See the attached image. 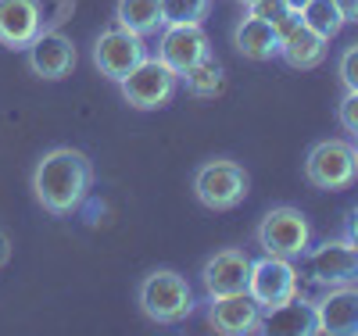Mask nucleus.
<instances>
[{
    "mask_svg": "<svg viewBox=\"0 0 358 336\" xmlns=\"http://www.w3.org/2000/svg\"><path fill=\"white\" fill-rule=\"evenodd\" d=\"M94 161L76 147H54L33 168V197L50 215H72L90 197Z\"/></svg>",
    "mask_w": 358,
    "mask_h": 336,
    "instance_id": "1",
    "label": "nucleus"
},
{
    "mask_svg": "<svg viewBox=\"0 0 358 336\" xmlns=\"http://www.w3.org/2000/svg\"><path fill=\"white\" fill-rule=\"evenodd\" d=\"M140 312L158 322V326H176L194 315V290L187 276H179L172 268H155L140 279Z\"/></svg>",
    "mask_w": 358,
    "mask_h": 336,
    "instance_id": "2",
    "label": "nucleus"
},
{
    "mask_svg": "<svg viewBox=\"0 0 358 336\" xmlns=\"http://www.w3.org/2000/svg\"><path fill=\"white\" fill-rule=\"evenodd\" d=\"M251 190V179L248 168L236 165L229 158H212L204 161L194 175V197L208 207V211H229V207H241L248 200Z\"/></svg>",
    "mask_w": 358,
    "mask_h": 336,
    "instance_id": "3",
    "label": "nucleus"
},
{
    "mask_svg": "<svg viewBox=\"0 0 358 336\" xmlns=\"http://www.w3.org/2000/svg\"><path fill=\"white\" fill-rule=\"evenodd\" d=\"M258 247L273 258L297 261L312 247V226L297 207H273L258 222Z\"/></svg>",
    "mask_w": 358,
    "mask_h": 336,
    "instance_id": "4",
    "label": "nucleus"
},
{
    "mask_svg": "<svg viewBox=\"0 0 358 336\" xmlns=\"http://www.w3.org/2000/svg\"><path fill=\"white\" fill-rule=\"evenodd\" d=\"M118 89H122V97H126L129 108H136V111H158V108H165L176 97L179 75L165 65L162 57H143L140 65L122 82H118Z\"/></svg>",
    "mask_w": 358,
    "mask_h": 336,
    "instance_id": "5",
    "label": "nucleus"
},
{
    "mask_svg": "<svg viewBox=\"0 0 358 336\" xmlns=\"http://www.w3.org/2000/svg\"><path fill=\"white\" fill-rule=\"evenodd\" d=\"M305 175L312 187L319 190H348L358 179V158H355V143L348 140H319L308 150Z\"/></svg>",
    "mask_w": 358,
    "mask_h": 336,
    "instance_id": "6",
    "label": "nucleus"
},
{
    "mask_svg": "<svg viewBox=\"0 0 358 336\" xmlns=\"http://www.w3.org/2000/svg\"><path fill=\"white\" fill-rule=\"evenodd\" d=\"M301 290V272L294 268V261L287 258H273L265 254L258 261H251V283H248V293L258 300L262 315L287 304L290 297H297Z\"/></svg>",
    "mask_w": 358,
    "mask_h": 336,
    "instance_id": "7",
    "label": "nucleus"
},
{
    "mask_svg": "<svg viewBox=\"0 0 358 336\" xmlns=\"http://www.w3.org/2000/svg\"><path fill=\"white\" fill-rule=\"evenodd\" d=\"M90 57H94V68L104 79L122 82L140 65V61L147 57V47H143V36L129 33V29H122V25H115V29H104V33L94 40Z\"/></svg>",
    "mask_w": 358,
    "mask_h": 336,
    "instance_id": "8",
    "label": "nucleus"
},
{
    "mask_svg": "<svg viewBox=\"0 0 358 336\" xmlns=\"http://www.w3.org/2000/svg\"><path fill=\"white\" fill-rule=\"evenodd\" d=\"M158 57L183 79L190 68H197L204 57H212V40L201 25H162L158 33Z\"/></svg>",
    "mask_w": 358,
    "mask_h": 336,
    "instance_id": "9",
    "label": "nucleus"
},
{
    "mask_svg": "<svg viewBox=\"0 0 358 336\" xmlns=\"http://www.w3.org/2000/svg\"><path fill=\"white\" fill-rule=\"evenodd\" d=\"M308 279L315 286H344L358 283V251L341 236L326 240L319 247H308Z\"/></svg>",
    "mask_w": 358,
    "mask_h": 336,
    "instance_id": "10",
    "label": "nucleus"
},
{
    "mask_svg": "<svg viewBox=\"0 0 358 336\" xmlns=\"http://www.w3.org/2000/svg\"><path fill=\"white\" fill-rule=\"evenodd\" d=\"M25 54H29L33 75H40L47 82H62L76 68V43L65 33H57V29H40L36 40L25 47Z\"/></svg>",
    "mask_w": 358,
    "mask_h": 336,
    "instance_id": "11",
    "label": "nucleus"
},
{
    "mask_svg": "<svg viewBox=\"0 0 358 336\" xmlns=\"http://www.w3.org/2000/svg\"><path fill=\"white\" fill-rule=\"evenodd\" d=\"M208 326H212L215 333H222V336L262 333V308L248 290L208 297Z\"/></svg>",
    "mask_w": 358,
    "mask_h": 336,
    "instance_id": "12",
    "label": "nucleus"
},
{
    "mask_svg": "<svg viewBox=\"0 0 358 336\" xmlns=\"http://www.w3.org/2000/svg\"><path fill=\"white\" fill-rule=\"evenodd\" d=\"M251 283V258L241 247H222L201 265V286L208 297L241 293Z\"/></svg>",
    "mask_w": 358,
    "mask_h": 336,
    "instance_id": "13",
    "label": "nucleus"
},
{
    "mask_svg": "<svg viewBox=\"0 0 358 336\" xmlns=\"http://www.w3.org/2000/svg\"><path fill=\"white\" fill-rule=\"evenodd\" d=\"M315 319L326 336H358V283L326 286L315 300Z\"/></svg>",
    "mask_w": 358,
    "mask_h": 336,
    "instance_id": "14",
    "label": "nucleus"
},
{
    "mask_svg": "<svg viewBox=\"0 0 358 336\" xmlns=\"http://www.w3.org/2000/svg\"><path fill=\"white\" fill-rule=\"evenodd\" d=\"M43 29L40 0H0V43L8 50H25Z\"/></svg>",
    "mask_w": 358,
    "mask_h": 336,
    "instance_id": "15",
    "label": "nucleus"
},
{
    "mask_svg": "<svg viewBox=\"0 0 358 336\" xmlns=\"http://www.w3.org/2000/svg\"><path fill=\"white\" fill-rule=\"evenodd\" d=\"M262 333H283V336H315L319 319H315V300L308 297H290L280 308L262 315Z\"/></svg>",
    "mask_w": 358,
    "mask_h": 336,
    "instance_id": "16",
    "label": "nucleus"
},
{
    "mask_svg": "<svg viewBox=\"0 0 358 336\" xmlns=\"http://www.w3.org/2000/svg\"><path fill=\"white\" fill-rule=\"evenodd\" d=\"M233 47H236V54H244L251 61H273V57H280L276 25H268L265 18L248 11L241 22L233 25Z\"/></svg>",
    "mask_w": 358,
    "mask_h": 336,
    "instance_id": "17",
    "label": "nucleus"
},
{
    "mask_svg": "<svg viewBox=\"0 0 358 336\" xmlns=\"http://www.w3.org/2000/svg\"><path fill=\"white\" fill-rule=\"evenodd\" d=\"M326 54H330V40L326 36H319L315 29H308L305 22L294 29V33L280 43V57L287 61L290 68H301V72H308V68H319L322 61H326Z\"/></svg>",
    "mask_w": 358,
    "mask_h": 336,
    "instance_id": "18",
    "label": "nucleus"
},
{
    "mask_svg": "<svg viewBox=\"0 0 358 336\" xmlns=\"http://www.w3.org/2000/svg\"><path fill=\"white\" fill-rule=\"evenodd\" d=\"M115 22L129 29L136 36H158L162 33V0H118L115 4Z\"/></svg>",
    "mask_w": 358,
    "mask_h": 336,
    "instance_id": "19",
    "label": "nucleus"
},
{
    "mask_svg": "<svg viewBox=\"0 0 358 336\" xmlns=\"http://www.w3.org/2000/svg\"><path fill=\"white\" fill-rule=\"evenodd\" d=\"M297 15H301V22H305L308 29H315V33H319V36H326V40H334V36L341 33V29L348 25V22H344V15L337 11L334 0H308V4H305L301 11H297Z\"/></svg>",
    "mask_w": 358,
    "mask_h": 336,
    "instance_id": "20",
    "label": "nucleus"
},
{
    "mask_svg": "<svg viewBox=\"0 0 358 336\" xmlns=\"http://www.w3.org/2000/svg\"><path fill=\"white\" fill-rule=\"evenodd\" d=\"M183 82H187V89H190L194 97L208 101V97H215L219 89H222L226 75H222V65H219V61H215V54H212V57H204L197 68H190V72L183 75Z\"/></svg>",
    "mask_w": 358,
    "mask_h": 336,
    "instance_id": "21",
    "label": "nucleus"
},
{
    "mask_svg": "<svg viewBox=\"0 0 358 336\" xmlns=\"http://www.w3.org/2000/svg\"><path fill=\"white\" fill-rule=\"evenodd\" d=\"M212 15V0H162L165 25H201Z\"/></svg>",
    "mask_w": 358,
    "mask_h": 336,
    "instance_id": "22",
    "label": "nucleus"
},
{
    "mask_svg": "<svg viewBox=\"0 0 358 336\" xmlns=\"http://www.w3.org/2000/svg\"><path fill=\"white\" fill-rule=\"evenodd\" d=\"M337 75H341L344 89H358V43L344 47V54L337 61Z\"/></svg>",
    "mask_w": 358,
    "mask_h": 336,
    "instance_id": "23",
    "label": "nucleus"
},
{
    "mask_svg": "<svg viewBox=\"0 0 358 336\" xmlns=\"http://www.w3.org/2000/svg\"><path fill=\"white\" fill-rule=\"evenodd\" d=\"M337 118H341V126L358 140V89H348V94L341 97V104H337Z\"/></svg>",
    "mask_w": 358,
    "mask_h": 336,
    "instance_id": "24",
    "label": "nucleus"
},
{
    "mask_svg": "<svg viewBox=\"0 0 358 336\" xmlns=\"http://www.w3.org/2000/svg\"><path fill=\"white\" fill-rule=\"evenodd\" d=\"M248 11H251V15H258V18H265L268 25H276V22H283V18L290 15L287 0H255V4H251Z\"/></svg>",
    "mask_w": 358,
    "mask_h": 336,
    "instance_id": "25",
    "label": "nucleus"
},
{
    "mask_svg": "<svg viewBox=\"0 0 358 336\" xmlns=\"http://www.w3.org/2000/svg\"><path fill=\"white\" fill-rule=\"evenodd\" d=\"M344 240L358 251V207H355V211H348V219H344Z\"/></svg>",
    "mask_w": 358,
    "mask_h": 336,
    "instance_id": "26",
    "label": "nucleus"
},
{
    "mask_svg": "<svg viewBox=\"0 0 358 336\" xmlns=\"http://www.w3.org/2000/svg\"><path fill=\"white\" fill-rule=\"evenodd\" d=\"M334 4H337V11L344 15L348 25H358V0H334Z\"/></svg>",
    "mask_w": 358,
    "mask_h": 336,
    "instance_id": "27",
    "label": "nucleus"
},
{
    "mask_svg": "<svg viewBox=\"0 0 358 336\" xmlns=\"http://www.w3.org/2000/svg\"><path fill=\"white\" fill-rule=\"evenodd\" d=\"M8 261H11V236L0 233V268H4Z\"/></svg>",
    "mask_w": 358,
    "mask_h": 336,
    "instance_id": "28",
    "label": "nucleus"
},
{
    "mask_svg": "<svg viewBox=\"0 0 358 336\" xmlns=\"http://www.w3.org/2000/svg\"><path fill=\"white\" fill-rule=\"evenodd\" d=\"M305 4H308V0H287V8H290V11H301Z\"/></svg>",
    "mask_w": 358,
    "mask_h": 336,
    "instance_id": "29",
    "label": "nucleus"
},
{
    "mask_svg": "<svg viewBox=\"0 0 358 336\" xmlns=\"http://www.w3.org/2000/svg\"><path fill=\"white\" fill-rule=\"evenodd\" d=\"M236 4H244V8H251V4H255V0H236Z\"/></svg>",
    "mask_w": 358,
    "mask_h": 336,
    "instance_id": "30",
    "label": "nucleus"
},
{
    "mask_svg": "<svg viewBox=\"0 0 358 336\" xmlns=\"http://www.w3.org/2000/svg\"><path fill=\"white\" fill-rule=\"evenodd\" d=\"M355 158H358V140H355Z\"/></svg>",
    "mask_w": 358,
    "mask_h": 336,
    "instance_id": "31",
    "label": "nucleus"
}]
</instances>
